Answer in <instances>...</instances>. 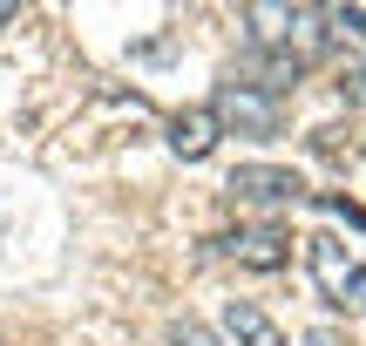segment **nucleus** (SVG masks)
I'll use <instances>...</instances> for the list:
<instances>
[{"mask_svg":"<svg viewBox=\"0 0 366 346\" xmlns=\"http://www.w3.org/2000/svg\"><path fill=\"white\" fill-rule=\"evenodd\" d=\"M217 252L237 258L244 272H278L292 258V231L285 224H237V231H224V238H217Z\"/></svg>","mask_w":366,"mask_h":346,"instance_id":"20e7f679","label":"nucleus"},{"mask_svg":"<svg viewBox=\"0 0 366 346\" xmlns=\"http://www.w3.org/2000/svg\"><path fill=\"white\" fill-rule=\"evenodd\" d=\"M340 95L366 102V61H346V68H340Z\"/></svg>","mask_w":366,"mask_h":346,"instance_id":"1a4fd4ad","label":"nucleus"},{"mask_svg":"<svg viewBox=\"0 0 366 346\" xmlns=\"http://www.w3.org/2000/svg\"><path fill=\"white\" fill-rule=\"evenodd\" d=\"M224 333H231V346H285L278 320L264 306H251V299H231L224 306Z\"/></svg>","mask_w":366,"mask_h":346,"instance_id":"0eeeda50","label":"nucleus"},{"mask_svg":"<svg viewBox=\"0 0 366 346\" xmlns=\"http://www.w3.org/2000/svg\"><path fill=\"white\" fill-rule=\"evenodd\" d=\"M14 14H21V7H0V21H14Z\"/></svg>","mask_w":366,"mask_h":346,"instance_id":"9b49d317","label":"nucleus"},{"mask_svg":"<svg viewBox=\"0 0 366 346\" xmlns=\"http://www.w3.org/2000/svg\"><path fill=\"white\" fill-rule=\"evenodd\" d=\"M305 265H312V285H319V299H326L332 312H366V265L332 231L305 238Z\"/></svg>","mask_w":366,"mask_h":346,"instance_id":"f03ea898","label":"nucleus"},{"mask_svg":"<svg viewBox=\"0 0 366 346\" xmlns=\"http://www.w3.org/2000/svg\"><path fill=\"white\" fill-rule=\"evenodd\" d=\"M217 116H210V102L204 109H177V116H170V149H177V157L183 163H204L210 157V149H217Z\"/></svg>","mask_w":366,"mask_h":346,"instance_id":"423d86ee","label":"nucleus"},{"mask_svg":"<svg viewBox=\"0 0 366 346\" xmlns=\"http://www.w3.org/2000/svg\"><path fill=\"white\" fill-rule=\"evenodd\" d=\"M210 116H217V129H237V136H278L285 102H272L264 89H251V81L224 75L217 95H210Z\"/></svg>","mask_w":366,"mask_h":346,"instance_id":"7ed1b4c3","label":"nucleus"},{"mask_svg":"<svg viewBox=\"0 0 366 346\" xmlns=\"http://www.w3.org/2000/svg\"><path fill=\"white\" fill-rule=\"evenodd\" d=\"M299 346H346V340H340V333H332V326H312V333H305Z\"/></svg>","mask_w":366,"mask_h":346,"instance_id":"9d476101","label":"nucleus"},{"mask_svg":"<svg viewBox=\"0 0 366 346\" xmlns=\"http://www.w3.org/2000/svg\"><path fill=\"white\" fill-rule=\"evenodd\" d=\"M244 27H251V48H278V54H292V61H312V54L332 48L326 7H272V0H251Z\"/></svg>","mask_w":366,"mask_h":346,"instance_id":"f257e3e1","label":"nucleus"},{"mask_svg":"<svg viewBox=\"0 0 366 346\" xmlns=\"http://www.w3.org/2000/svg\"><path fill=\"white\" fill-rule=\"evenodd\" d=\"M170 346H224V340L210 333V326H197V320H177L170 326Z\"/></svg>","mask_w":366,"mask_h":346,"instance_id":"6e6552de","label":"nucleus"},{"mask_svg":"<svg viewBox=\"0 0 366 346\" xmlns=\"http://www.w3.org/2000/svg\"><path fill=\"white\" fill-rule=\"evenodd\" d=\"M224 190H231L237 204H299L305 197V177L285 170V163H237Z\"/></svg>","mask_w":366,"mask_h":346,"instance_id":"39448f33","label":"nucleus"}]
</instances>
